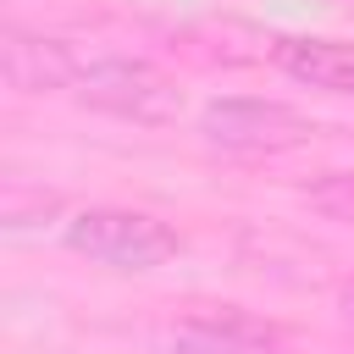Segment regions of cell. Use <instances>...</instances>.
<instances>
[{"mask_svg": "<svg viewBox=\"0 0 354 354\" xmlns=\"http://www.w3.org/2000/svg\"><path fill=\"white\" fill-rule=\"evenodd\" d=\"M66 94L77 105H94V111L138 122V127H166L183 116L177 77L144 55H116V50H77Z\"/></svg>", "mask_w": 354, "mask_h": 354, "instance_id": "1", "label": "cell"}, {"mask_svg": "<svg viewBox=\"0 0 354 354\" xmlns=\"http://www.w3.org/2000/svg\"><path fill=\"white\" fill-rule=\"evenodd\" d=\"M271 61L282 77H293L315 94L354 100V44L348 39H277Z\"/></svg>", "mask_w": 354, "mask_h": 354, "instance_id": "5", "label": "cell"}, {"mask_svg": "<svg viewBox=\"0 0 354 354\" xmlns=\"http://www.w3.org/2000/svg\"><path fill=\"white\" fill-rule=\"evenodd\" d=\"M61 243L72 254L94 260V266H111V271H155V266H166L183 249L177 227H166L149 210H127V205H88V210H77L61 227Z\"/></svg>", "mask_w": 354, "mask_h": 354, "instance_id": "2", "label": "cell"}, {"mask_svg": "<svg viewBox=\"0 0 354 354\" xmlns=\"http://www.w3.org/2000/svg\"><path fill=\"white\" fill-rule=\"evenodd\" d=\"M337 315L354 326V282H343V288H337Z\"/></svg>", "mask_w": 354, "mask_h": 354, "instance_id": "7", "label": "cell"}, {"mask_svg": "<svg viewBox=\"0 0 354 354\" xmlns=\"http://www.w3.org/2000/svg\"><path fill=\"white\" fill-rule=\"evenodd\" d=\"M199 133L221 155H282L315 138V122L282 100H254V94H227L210 100L199 116Z\"/></svg>", "mask_w": 354, "mask_h": 354, "instance_id": "3", "label": "cell"}, {"mask_svg": "<svg viewBox=\"0 0 354 354\" xmlns=\"http://www.w3.org/2000/svg\"><path fill=\"white\" fill-rule=\"evenodd\" d=\"M166 354H293V343L243 310H210V315H183L166 326Z\"/></svg>", "mask_w": 354, "mask_h": 354, "instance_id": "4", "label": "cell"}, {"mask_svg": "<svg viewBox=\"0 0 354 354\" xmlns=\"http://www.w3.org/2000/svg\"><path fill=\"white\" fill-rule=\"evenodd\" d=\"M72 66H77V50L61 44V39H33V33H11L6 39V77L22 94L66 88L72 83Z\"/></svg>", "mask_w": 354, "mask_h": 354, "instance_id": "6", "label": "cell"}]
</instances>
